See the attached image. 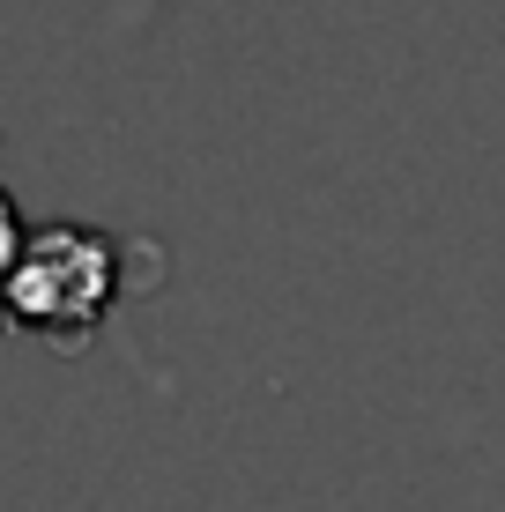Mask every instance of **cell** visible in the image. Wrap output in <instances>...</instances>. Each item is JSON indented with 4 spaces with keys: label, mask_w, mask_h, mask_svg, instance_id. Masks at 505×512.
<instances>
[{
    "label": "cell",
    "mask_w": 505,
    "mask_h": 512,
    "mask_svg": "<svg viewBox=\"0 0 505 512\" xmlns=\"http://www.w3.org/2000/svg\"><path fill=\"white\" fill-rule=\"evenodd\" d=\"M119 297V245L90 223H45L23 238L15 268L0 275V312L15 327L45 334V342L75 349L90 342L97 320Z\"/></svg>",
    "instance_id": "obj_1"
},
{
    "label": "cell",
    "mask_w": 505,
    "mask_h": 512,
    "mask_svg": "<svg viewBox=\"0 0 505 512\" xmlns=\"http://www.w3.org/2000/svg\"><path fill=\"white\" fill-rule=\"evenodd\" d=\"M23 238H30V231H23V223H15V208H8V193H0V275H8V268H15V253H23Z\"/></svg>",
    "instance_id": "obj_2"
}]
</instances>
